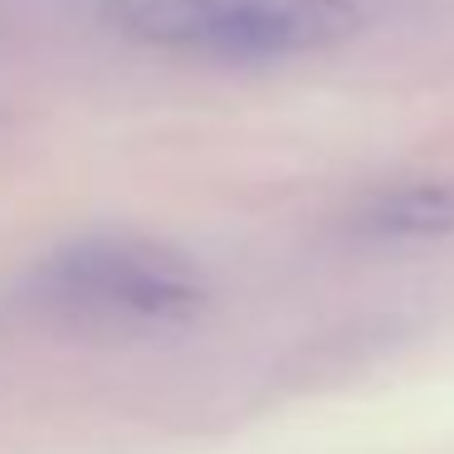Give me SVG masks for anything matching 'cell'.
<instances>
[{
    "mask_svg": "<svg viewBox=\"0 0 454 454\" xmlns=\"http://www.w3.org/2000/svg\"><path fill=\"white\" fill-rule=\"evenodd\" d=\"M356 25L352 0H220L210 50L264 59V54H303L347 40Z\"/></svg>",
    "mask_w": 454,
    "mask_h": 454,
    "instance_id": "7a4b0ae2",
    "label": "cell"
},
{
    "mask_svg": "<svg viewBox=\"0 0 454 454\" xmlns=\"http://www.w3.org/2000/svg\"><path fill=\"white\" fill-rule=\"evenodd\" d=\"M108 15L147 44L210 50L220 0H108Z\"/></svg>",
    "mask_w": 454,
    "mask_h": 454,
    "instance_id": "3957f363",
    "label": "cell"
},
{
    "mask_svg": "<svg viewBox=\"0 0 454 454\" xmlns=\"http://www.w3.org/2000/svg\"><path fill=\"white\" fill-rule=\"evenodd\" d=\"M50 278L59 294L132 317H181L200 303V274L152 245L89 239L64 249L50 264Z\"/></svg>",
    "mask_w": 454,
    "mask_h": 454,
    "instance_id": "6da1fadb",
    "label": "cell"
},
{
    "mask_svg": "<svg viewBox=\"0 0 454 454\" xmlns=\"http://www.w3.org/2000/svg\"><path fill=\"white\" fill-rule=\"evenodd\" d=\"M366 230L376 235H454V186H405L366 206Z\"/></svg>",
    "mask_w": 454,
    "mask_h": 454,
    "instance_id": "277c9868",
    "label": "cell"
}]
</instances>
